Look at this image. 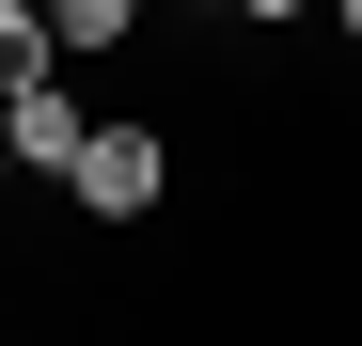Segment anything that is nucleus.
Here are the masks:
<instances>
[{"label":"nucleus","instance_id":"1","mask_svg":"<svg viewBox=\"0 0 362 346\" xmlns=\"http://www.w3.org/2000/svg\"><path fill=\"white\" fill-rule=\"evenodd\" d=\"M158 189H173V142H158V126H95V157L64 173L79 220H158Z\"/></svg>","mask_w":362,"mask_h":346},{"label":"nucleus","instance_id":"2","mask_svg":"<svg viewBox=\"0 0 362 346\" xmlns=\"http://www.w3.org/2000/svg\"><path fill=\"white\" fill-rule=\"evenodd\" d=\"M0 157H16V173H47V189H64V173L95 157V126H79V79H32L16 110H0Z\"/></svg>","mask_w":362,"mask_h":346},{"label":"nucleus","instance_id":"3","mask_svg":"<svg viewBox=\"0 0 362 346\" xmlns=\"http://www.w3.org/2000/svg\"><path fill=\"white\" fill-rule=\"evenodd\" d=\"M32 79H64V47H47V16H32V0H0V110H16Z\"/></svg>","mask_w":362,"mask_h":346},{"label":"nucleus","instance_id":"4","mask_svg":"<svg viewBox=\"0 0 362 346\" xmlns=\"http://www.w3.org/2000/svg\"><path fill=\"white\" fill-rule=\"evenodd\" d=\"M142 16H127V0H64V16H47V47H127Z\"/></svg>","mask_w":362,"mask_h":346},{"label":"nucleus","instance_id":"5","mask_svg":"<svg viewBox=\"0 0 362 346\" xmlns=\"http://www.w3.org/2000/svg\"><path fill=\"white\" fill-rule=\"evenodd\" d=\"M331 32H346V47H362V0H346V16H331Z\"/></svg>","mask_w":362,"mask_h":346}]
</instances>
